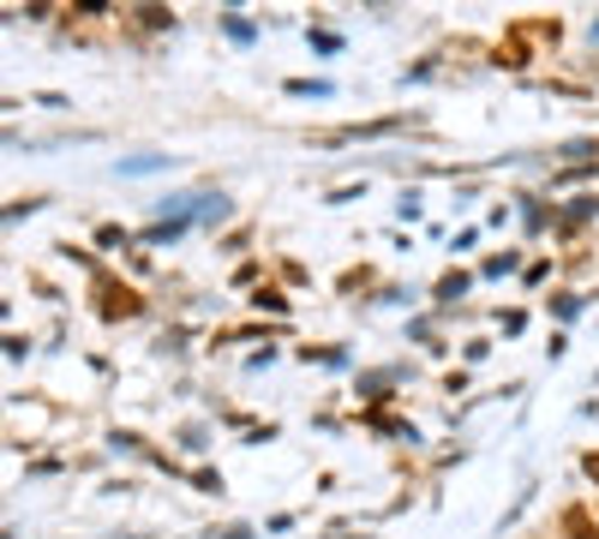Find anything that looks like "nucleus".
<instances>
[{"mask_svg":"<svg viewBox=\"0 0 599 539\" xmlns=\"http://www.w3.org/2000/svg\"><path fill=\"white\" fill-rule=\"evenodd\" d=\"M564 528H569V539H599V534H594V516H588V509H564Z\"/></svg>","mask_w":599,"mask_h":539,"instance_id":"1","label":"nucleus"},{"mask_svg":"<svg viewBox=\"0 0 599 539\" xmlns=\"http://www.w3.org/2000/svg\"><path fill=\"white\" fill-rule=\"evenodd\" d=\"M588 473H594V480H599V449H594V456H588Z\"/></svg>","mask_w":599,"mask_h":539,"instance_id":"2","label":"nucleus"}]
</instances>
